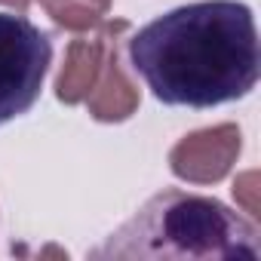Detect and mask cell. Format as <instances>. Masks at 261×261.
I'll use <instances>...</instances> for the list:
<instances>
[{
	"label": "cell",
	"mask_w": 261,
	"mask_h": 261,
	"mask_svg": "<svg viewBox=\"0 0 261 261\" xmlns=\"http://www.w3.org/2000/svg\"><path fill=\"white\" fill-rule=\"evenodd\" d=\"M129 62L163 105L212 108L237 101L258 83L255 16L237 0L178 7L129 40Z\"/></svg>",
	"instance_id": "6da1fadb"
},
{
	"label": "cell",
	"mask_w": 261,
	"mask_h": 261,
	"mask_svg": "<svg viewBox=\"0 0 261 261\" xmlns=\"http://www.w3.org/2000/svg\"><path fill=\"white\" fill-rule=\"evenodd\" d=\"M261 255L258 227L215 197L163 191L151 197L92 258H246Z\"/></svg>",
	"instance_id": "7a4b0ae2"
},
{
	"label": "cell",
	"mask_w": 261,
	"mask_h": 261,
	"mask_svg": "<svg viewBox=\"0 0 261 261\" xmlns=\"http://www.w3.org/2000/svg\"><path fill=\"white\" fill-rule=\"evenodd\" d=\"M49 62L53 43L37 25L0 13V126L37 101Z\"/></svg>",
	"instance_id": "3957f363"
},
{
	"label": "cell",
	"mask_w": 261,
	"mask_h": 261,
	"mask_svg": "<svg viewBox=\"0 0 261 261\" xmlns=\"http://www.w3.org/2000/svg\"><path fill=\"white\" fill-rule=\"evenodd\" d=\"M243 151V133L237 123H218L185 136L169 151V169L191 185H218Z\"/></svg>",
	"instance_id": "277c9868"
},
{
	"label": "cell",
	"mask_w": 261,
	"mask_h": 261,
	"mask_svg": "<svg viewBox=\"0 0 261 261\" xmlns=\"http://www.w3.org/2000/svg\"><path fill=\"white\" fill-rule=\"evenodd\" d=\"M126 31H129V22L114 19V22H98L92 28V34L71 40L68 53H65V65L56 77V98L65 105H83L86 95L98 83V74H101V65H105L111 46L117 40H123Z\"/></svg>",
	"instance_id": "5b68a950"
},
{
	"label": "cell",
	"mask_w": 261,
	"mask_h": 261,
	"mask_svg": "<svg viewBox=\"0 0 261 261\" xmlns=\"http://www.w3.org/2000/svg\"><path fill=\"white\" fill-rule=\"evenodd\" d=\"M142 105V95H139V86L129 80L126 68H123V59H120V40L111 46L105 65H101V74H98V83L95 89L86 95V108H89V117L98 120V123H123L129 120Z\"/></svg>",
	"instance_id": "8992f818"
},
{
	"label": "cell",
	"mask_w": 261,
	"mask_h": 261,
	"mask_svg": "<svg viewBox=\"0 0 261 261\" xmlns=\"http://www.w3.org/2000/svg\"><path fill=\"white\" fill-rule=\"evenodd\" d=\"M37 4L65 31H92L111 10V0H37Z\"/></svg>",
	"instance_id": "52a82bcc"
},
{
	"label": "cell",
	"mask_w": 261,
	"mask_h": 261,
	"mask_svg": "<svg viewBox=\"0 0 261 261\" xmlns=\"http://www.w3.org/2000/svg\"><path fill=\"white\" fill-rule=\"evenodd\" d=\"M0 4H4V7H13L16 13H25V10H28V4H31V0H0Z\"/></svg>",
	"instance_id": "ba28073f"
}]
</instances>
